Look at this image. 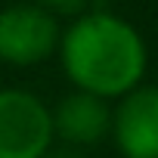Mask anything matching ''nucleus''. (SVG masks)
<instances>
[{"instance_id": "f257e3e1", "label": "nucleus", "mask_w": 158, "mask_h": 158, "mask_svg": "<svg viewBox=\"0 0 158 158\" xmlns=\"http://www.w3.org/2000/svg\"><path fill=\"white\" fill-rule=\"evenodd\" d=\"M62 71L74 90L115 102L136 90L149 68V50L143 34L121 16L106 10H87L62 28L56 50Z\"/></svg>"}, {"instance_id": "f03ea898", "label": "nucleus", "mask_w": 158, "mask_h": 158, "mask_svg": "<svg viewBox=\"0 0 158 158\" xmlns=\"http://www.w3.org/2000/svg\"><path fill=\"white\" fill-rule=\"evenodd\" d=\"M56 146L53 109L31 90H0V158H44Z\"/></svg>"}, {"instance_id": "7ed1b4c3", "label": "nucleus", "mask_w": 158, "mask_h": 158, "mask_svg": "<svg viewBox=\"0 0 158 158\" xmlns=\"http://www.w3.org/2000/svg\"><path fill=\"white\" fill-rule=\"evenodd\" d=\"M59 19L37 3H13L0 10V62L13 68H31L56 56Z\"/></svg>"}, {"instance_id": "20e7f679", "label": "nucleus", "mask_w": 158, "mask_h": 158, "mask_svg": "<svg viewBox=\"0 0 158 158\" xmlns=\"http://www.w3.org/2000/svg\"><path fill=\"white\" fill-rule=\"evenodd\" d=\"M124 158H158V84H139L112 106V133Z\"/></svg>"}, {"instance_id": "39448f33", "label": "nucleus", "mask_w": 158, "mask_h": 158, "mask_svg": "<svg viewBox=\"0 0 158 158\" xmlns=\"http://www.w3.org/2000/svg\"><path fill=\"white\" fill-rule=\"evenodd\" d=\"M53 133L68 149H87L112 133V106L93 93L71 90L53 109Z\"/></svg>"}, {"instance_id": "423d86ee", "label": "nucleus", "mask_w": 158, "mask_h": 158, "mask_svg": "<svg viewBox=\"0 0 158 158\" xmlns=\"http://www.w3.org/2000/svg\"><path fill=\"white\" fill-rule=\"evenodd\" d=\"M34 3L40 6V10H47L50 16H71V19H77V16H84L87 10H90V0H34Z\"/></svg>"}, {"instance_id": "0eeeda50", "label": "nucleus", "mask_w": 158, "mask_h": 158, "mask_svg": "<svg viewBox=\"0 0 158 158\" xmlns=\"http://www.w3.org/2000/svg\"><path fill=\"white\" fill-rule=\"evenodd\" d=\"M44 158H84L81 149H68V146H53Z\"/></svg>"}]
</instances>
